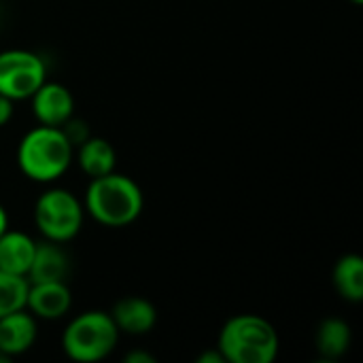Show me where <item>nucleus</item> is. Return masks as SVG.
<instances>
[{"label": "nucleus", "mask_w": 363, "mask_h": 363, "mask_svg": "<svg viewBox=\"0 0 363 363\" xmlns=\"http://www.w3.org/2000/svg\"><path fill=\"white\" fill-rule=\"evenodd\" d=\"M349 2H353V4H357V6H359V4H363V0H349Z\"/></svg>", "instance_id": "obj_21"}, {"label": "nucleus", "mask_w": 363, "mask_h": 363, "mask_svg": "<svg viewBox=\"0 0 363 363\" xmlns=\"http://www.w3.org/2000/svg\"><path fill=\"white\" fill-rule=\"evenodd\" d=\"M34 247L36 242L28 234L6 230L0 236V270L9 274L26 277L32 264Z\"/></svg>", "instance_id": "obj_12"}, {"label": "nucleus", "mask_w": 363, "mask_h": 363, "mask_svg": "<svg viewBox=\"0 0 363 363\" xmlns=\"http://www.w3.org/2000/svg\"><path fill=\"white\" fill-rule=\"evenodd\" d=\"M47 81V68L40 55L26 49L0 53V94L9 100L30 98Z\"/></svg>", "instance_id": "obj_6"}, {"label": "nucleus", "mask_w": 363, "mask_h": 363, "mask_svg": "<svg viewBox=\"0 0 363 363\" xmlns=\"http://www.w3.org/2000/svg\"><path fill=\"white\" fill-rule=\"evenodd\" d=\"M198 363H225V359H223L221 351L215 347L213 351H204V353L198 357Z\"/></svg>", "instance_id": "obj_19"}, {"label": "nucleus", "mask_w": 363, "mask_h": 363, "mask_svg": "<svg viewBox=\"0 0 363 363\" xmlns=\"http://www.w3.org/2000/svg\"><path fill=\"white\" fill-rule=\"evenodd\" d=\"M13 117V100H9L6 96L0 94V128L6 125Z\"/></svg>", "instance_id": "obj_17"}, {"label": "nucleus", "mask_w": 363, "mask_h": 363, "mask_svg": "<svg viewBox=\"0 0 363 363\" xmlns=\"http://www.w3.org/2000/svg\"><path fill=\"white\" fill-rule=\"evenodd\" d=\"M28 279L19 274H9L0 270V317L26 308L28 300Z\"/></svg>", "instance_id": "obj_16"}, {"label": "nucleus", "mask_w": 363, "mask_h": 363, "mask_svg": "<svg viewBox=\"0 0 363 363\" xmlns=\"http://www.w3.org/2000/svg\"><path fill=\"white\" fill-rule=\"evenodd\" d=\"M32 113L40 125L62 128L74 115V98L68 87L45 81L32 96Z\"/></svg>", "instance_id": "obj_7"}, {"label": "nucleus", "mask_w": 363, "mask_h": 363, "mask_svg": "<svg viewBox=\"0 0 363 363\" xmlns=\"http://www.w3.org/2000/svg\"><path fill=\"white\" fill-rule=\"evenodd\" d=\"M115 160H117V155H115L113 145L106 138H100V136H87L79 145V151H77L79 168L89 179L104 177V174L113 172L115 170Z\"/></svg>", "instance_id": "obj_13"}, {"label": "nucleus", "mask_w": 363, "mask_h": 363, "mask_svg": "<svg viewBox=\"0 0 363 363\" xmlns=\"http://www.w3.org/2000/svg\"><path fill=\"white\" fill-rule=\"evenodd\" d=\"M119 342V330L108 313L85 311L77 315L62 334V349L68 359L96 363L106 359Z\"/></svg>", "instance_id": "obj_4"}, {"label": "nucleus", "mask_w": 363, "mask_h": 363, "mask_svg": "<svg viewBox=\"0 0 363 363\" xmlns=\"http://www.w3.org/2000/svg\"><path fill=\"white\" fill-rule=\"evenodd\" d=\"M123 362L125 363H155V357H153V355H149V353H145V351H132V353H128V355L123 357Z\"/></svg>", "instance_id": "obj_18"}, {"label": "nucleus", "mask_w": 363, "mask_h": 363, "mask_svg": "<svg viewBox=\"0 0 363 363\" xmlns=\"http://www.w3.org/2000/svg\"><path fill=\"white\" fill-rule=\"evenodd\" d=\"M72 296L64 281H49V283H30L26 308L38 319H60L70 311Z\"/></svg>", "instance_id": "obj_8"}, {"label": "nucleus", "mask_w": 363, "mask_h": 363, "mask_svg": "<svg viewBox=\"0 0 363 363\" xmlns=\"http://www.w3.org/2000/svg\"><path fill=\"white\" fill-rule=\"evenodd\" d=\"M6 230H9V215H6L4 206L0 204V236H2Z\"/></svg>", "instance_id": "obj_20"}, {"label": "nucleus", "mask_w": 363, "mask_h": 363, "mask_svg": "<svg viewBox=\"0 0 363 363\" xmlns=\"http://www.w3.org/2000/svg\"><path fill=\"white\" fill-rule=\"evenodd\" d=\"M74 147L62 128L38 125L30 130L17 147V166L34 183L60 179L72 162Z\"/></svg>", "instance_id": "obj_3"}, {"label": "nucleus", "mask_w": 363, "mask_h": 363, "mask_svg": "<svg viewBox=\"0 0 363 363\" xmlns=\"http://www.w3.org/2000/svg\"><path fill=\"white\" fill-rule=\"evenodd\" d=\"M83 204L68 189H47L34 204V223L45 240L68 242L83 225Z\"/></svg>", "instance_id": "obj_5"}, {"label": "nucleus", "mask_w": 363, "mask_h": 363, "mask_svg": "<svg viewBox=\"0 0 363 363\" xmlns=\"http://www.w3.org/2000/svg\"><path fill=\"white\" fill-rule=\"evenodd\" d=\"M36 317L28 308L0 317V353L9 359L23 355L36 342Z\"/></svg>", "instance_id": "obj_9"}, {"label": "nucleus", "mask_w": 363, "mask_h": 363, "mask_svg": "<svg viewBox=\"0 0 363 363\" xmlns=\"http://www.w3.org/2000/svg\"><path fill=\"white\" fill-rule=\"evenodd\" d=\"M108 315L115 321L119 334L123 332L128 336L149 334L155 328V321H157L155 306L149 300L136 298V296H130V298L119 300Z\"/></svg>", "instance_id": "obj_10"}, {"label": "nucleus", "mask_w": 363, "mask_h": 363, "mask_svg": "<svg viewBox=\"0 0 363 363\" xmlns=\"http://www.w3.org/2000/svg\"><path fill=\"white\" fill-rule=\"evenodd\" d=\"M143 208L145 196L138 183L115 170L91 179L85 191V211L106 228H125L134 223Z\"/></svg>", "instance_id": "obj_1"}, {"label": "nucleus", "mask_w": 363, "mask_h": 363, "mask_svg": "<svg viewBox=\"0 0 363 363\" xmlns=\"http://www.w3.org/2000/svg\"><path fill=\"white\" fill-rule=\"evenodd\" d=\"M315 345H317V353L325 359V362H336L342 355H347L349 347H351V328L347 321L342 319H325L315 336Z\"/></svg>", "instance_id": "obj_14"}, {"label": "nucleus", "mask_w": 363, "mask_h": 363, "mask_svg": "<svg viewBox=\"0 0 363 363\" xmlns=\"http://www.w3.org/2000/svg\"><path fill=\"white\" fill-rule=\"evenodd\" d=\"M279 332L259 315H236L219 332L217 349L225 363H272L279 355Z\"/></svg>", "instance_id": "obj_2"}, {"label": "nucleus", "mask_w": 363, "mask_h": 363, "mask_svg": "<svg viewBox=\"0 0 363 363\" xmlns=\"http://www.w3.org/2000/svg\"><path fill=\"white\" fill-rule=\"evenodd\" d=\"M334 287L347 302L363 300V259L357 253H347L338 259L334 268Z\"/></svg>", "instance_id": "obj_15"}, {"label": "nucleus", "mask_w": 363, "mask_h": 363, "mask_svg": "<svg viewBox=\"0 0 363 363\" xmlns=\"http://www.w3.org/2000/svg\"><path fill=\"white\" fill-rule=\"evenodd\" d=\"M68 277V255L60 247V242L43 240L36 242L32 264L28 268V283H49L64 281Z\"/></svg>", "instance_id": "obj_11"}]
</instances>
